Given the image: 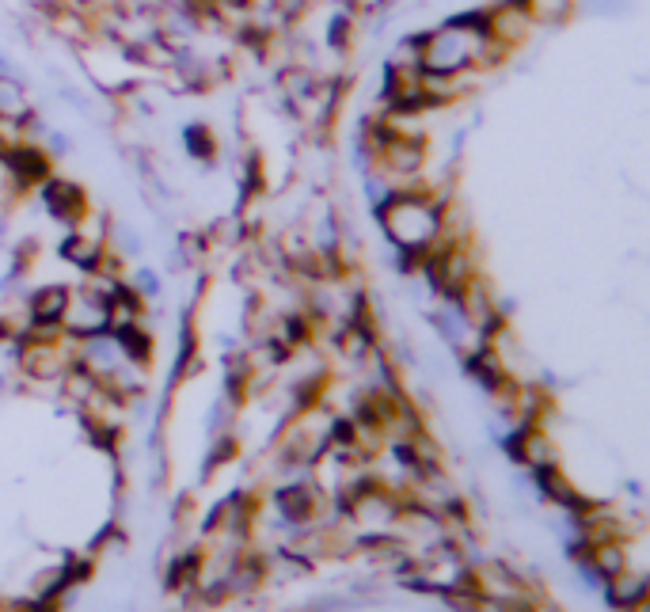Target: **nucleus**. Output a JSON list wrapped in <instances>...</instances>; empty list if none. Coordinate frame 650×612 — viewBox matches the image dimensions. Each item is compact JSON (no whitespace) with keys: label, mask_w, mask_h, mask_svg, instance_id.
Wrapping results in <instances>:
<instances>
[{"label":"nucleus","mask_w":650,"mask_h":612,"mask_svg":"<svg viewBox=\"0 0 650 612\" xmlns=\"http://www.w3.org/2000/svg\"><path fill=\"white\" fill-rule=\"evenodd\" d=\"M441 202L430 187H403L377 206V221L403 255H426L441 240Z\"/></svg>","instance_id":"obj_1"},{"label":"nucleus","mask_w":650,"mask_h":612,"mask_svg":"<svg viewBox=\"0 0 650 612\" xmlns=\"http://www.w3.org/2000/svg\"><path fill=\"white\" fill-rule=\"evenodd\" d=\"M61 327L73 335V339H92L103 335L111 327V305H107V293L99 286L69 289V305L61 312Z\"/></svg>","instance_id":"obj_2"},{"label":"nucleus","mask_w":650,"mask_h":612,"mask_svg":"<svg viewBox=\"0 0 650 612\" xmlns=\"http://www.w3.org/2000/svg\"><path fill=\"white\" fill-rule=\"evenodd\" d=\"M483 27H487V35H491L495 46L514 50V46H521V42L529 39L533 16H529V8H525L521 0H502L498 8H487V12H483Z\"/></svg>","instance_id":"obj_3"},{"label":"nucleus","mask_w":650,"mask_h":612,"mask_svg":"<svg viewBox=\"0 0 650 612\" xmlns=\"http://www.w3.org/2000/svg\"><path fill=\"white\" fill-rule=\"evenodd\" d=\"M324 510V491L312 483H286L278 491V514L289 525H312Z\"/></svg>","instance_id":"obj_4"},{"label":"nucleus","mask_w":650,"mask_h":612,"mask_svg":"<svg viewBox=\"0 0 650 612\" xmlns=\"http://www.w3.org/2000/svg\"><path fill=\"white\" fill-rule=\"evenodd\" d=\"M42 206L50 210V217H58L65 225H77L80 217L88 213V198L69 179H46L42 183Z\"/></svg>","instance_id":"obj_5"},{"label":"nucleus","mask_w":650,"mask_h":612,"mask_svg":"<svg viewBox=\"0 0 650 612\" xmlns=\"http://www.w3.org/2000/svg\"><path fill=\"white\" fill-rule=\"evenodd\" d=\"M605 597L616 609H643L650 597V571H616L605 578Z\"/></svg>","instance_id":"obj_6"},{"label":"nucleus","mask_w":650,"mask_h":612,"mask_svg":"<svg viewBox=\"0 0 650 612\" xmlns=\"http://www.w3.org/2000/svg\"><path fill=\"white\" fill-rule=\"evenodd\" d=\"M61 255H65L73 267L92 274V270H99L103 267V259H107V240H103V236H88V232L73 229V236L61 244Z\"/></svg>","instance_id":"obj_7"},{"label":"nucleus","mask_w":650,"mask_h":612,"mask_svg":"<svg viewBox=\"0 0 650 612\" xmlns=\"http://www.w3.org/2000/svg\"><path fill=\"white\" fill-rule=\"evenodd\" d=\"M65 305H69V289L65 286H42L39 293H31L27 316H31V324H61Z\"/></svg>","instance_id":"obj_8"},{"label":"nucleus","mask_w":650,"mask_h":612,"mask_svg":"<svg viewBox=\"0 0 650 612\" xmlns=\"http://www.w3.org/2000/svg\"><path fill=\"white\" fill-rule=\"evenodd\" d=\"M111 335H115V343H118V350H122V358H126V362L141 365V369L153 362V335H149L141 324L115 327Z\"/></svg>","instance_id":"obj_9"},{"label":"nucleus","mask_w":650,"mask_h":612,"mask_svg":"<svg viewBox=\"0 0 650 612\" xmlns=\"http://www.w3.org/2000/svg\"><path fill=\"white\" fill-rule=\"evenodd\" d=\"M0 118L4 122H31V99L23 92L20 80L0 77Z\"/></svg>","instance_id":"obj_10"},{"label":"nucleus","mask_w":650,"mask_h":612,"mask_svg":"<svg viewBox=\"0 0 650 612\" xmlns=\"http://www.w3.org/2000/svg\"><path fill=\"white\" fill-rule=\"evenodd\" d=\"M574 8H582V12H593V16H624L631 12V0H574Z\"/></svg>","instance_id":"obj_11"},{"label":"nucleus","mask_w":650,"mask_h":612,"mask_svg":"<svg viewBox=\"0 0 650 612\" xmlns=\"http://www.w3.org/2000/svg\"><path fill=\"white\" fill-rule=\"evenodd\" d=\"M187 145H191V153L198 160H213V153H217V141H213V134L206 126H191L187 130Z\"/></svg>","instance_id":"obj_12"}]
</instances>
